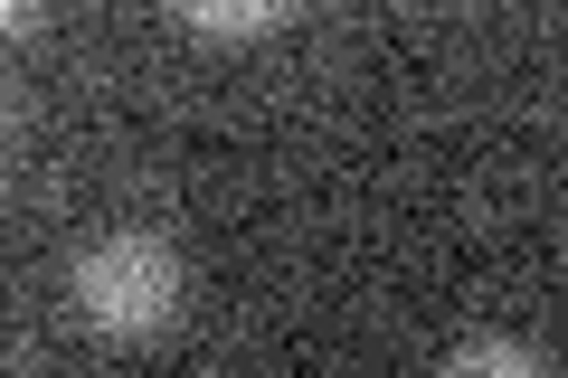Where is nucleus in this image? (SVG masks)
<instances>
[{
    "label": "nucleus",
    "instance_id": "f257e3e1",
    "mask_svg": "<svg viewBox=\"0 0 568 378\" xmlns=\"http://www.w3.org/2000/svg\"><path fill=\"white\" fill-rule=\"evenodd\" d=\"M67 303H77V321L95 340L152 350V340H171V321H181V256H171L152 227H104V237H85L77 265H67Z\"/></svg>",
    "mask_w": 568,
    "mask_h": 378
},
{
    "label": "nucleus",
    "instance_id": "20e7f679",
    "mask_svg": "<svg viewBox=\"0 0 568 378\" xmlns=\"http://www.w3.org/2000/svg\"><path fill=\"white\" fill-rule=\"evenodd\" d=\"M0 20H10V29H29V20H39V0H0Z\"/></svg>",
    "mask_w": 568,
    "mask_h": 378
},
{
    "label": "nucleus",
    "instance_id": "7ed1b4c3",
    "mask_svg": "<svg viewBox=\"0 0 568 378\" xmlns=\"http://www.w3.org/2000/svg\"><path fill=\"white\" fill-rule=\"evenodd\" d=\"M181 10H190L200 29H219V39H246V29H275L294 0H181Z\"/></svg>",
    "mask_w": 568,
    "mask_h": 378
},
{
    "label": "nucleus",
    "instance_id": "f03ea898",
    "mask_svg": "<svg viewBox=\"0 0 568 378\" xmlns=\"http://www.w3.org/2000/svg\"><path fill=\"white\" fill-rule=\"evenodd\" d=\"M446 369H511V378H540L549 350H540V340H511V331H465V340L446 350Z\"/></svg>",
    "mask_w": 568,
    "mask_h": 378
}]
</instances>
